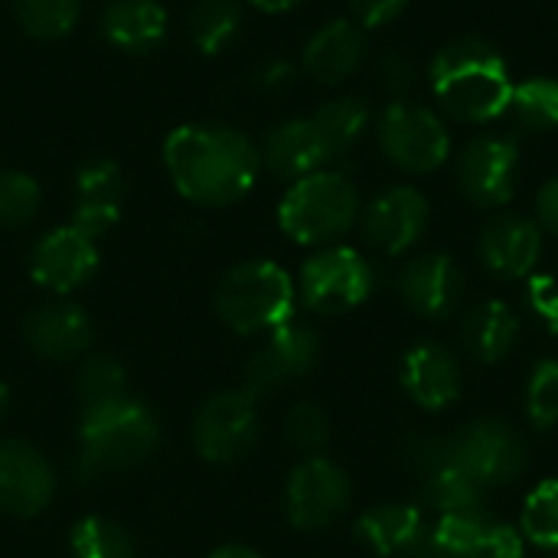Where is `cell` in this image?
<instances>
[{
    "instance_id": "obj_42",
    "label": "cell",
    "mask_w": 558,
    "mask_h": 558,
    "mask_svg": "<svg viewBox=\"0 0 558 558\" xmlns=\"http://www.w3.org/2000/svg\"><path fill=\"white\" fill-rule=\"evenodd\" d=\"M536 226L558 239V177L546 180L536 193Z\"/></svg>"
},
{
    "instance_id": "obj_6",
    "label": "cell",
    "mask_w": 558,
    "mask_h": 558,
    "mask_svg": "<svg viewBox=\"0 0 558 558\" xmlns=\"http://www.w3.org/2000/svg\"><path fill=\"white\" fill-rule=\"evenodd\" d=\"M376 141L392 167L415 177L445 167L451 157V131L445 118L412 98H399L383 108Z\"/></svg>"
},
{
    "instance_id": "obj_10",
    "label": "cell",
    "mask_w": 558,
    "mask_h": 558,
    "mask_svg": "<svg viewBox=\"0 0 558 558\" xmlns=\"http://www.w3.org/2000/svg\"><path fill=\"white\" fill-rule=\"evenodd\" d=\"M409 468L422 477L425 507L438 517H477L487 513L490 490L461 471L448 454V435H415L405 445Z\"/></svg>"
},
{
    "instance_id": "obj_1",
    "label": "cell",
    "mask_w": 558,
    "mask_h": 558,
    "mask_svg": "<svg viewBox=\"0 0 558 558\" xmlns=\"http://www.w3.org/2000/svg\"><path fill=\"white\" fill-rule=\"evenodd\" d=\"M163 167L173 190L196 206H232L252 193L262 154L248 134L229 124H180L163 141Z\"/></svg>"
},
{
    "instance_id": "obj_14",
    "label": "cell",
    "mask_w": 558,
    "mask_h": 558,
    "mask_svg": "<svg viewBox=\"0 0 558 558\" xmlns=\"http://www.w3.org/2000/svg\"><path fill=\"white\" fill-rule=\"evenodd\" d=\"M101 265L98 242L78 232L72 222L46 232L29 252V278L49 294H72L85 288Z\"/></svg>"
},
{
    "instance_id": "obj_2",
    "label": "cell",
    "mask_w": 558,
    "mask_h": 558,
    "mask_svg": "<svg viewBox=\"0 0 558 558\" xmlns=\"http://www.w3.org/2000/svg\"><path fill=\"white\" fill-rule=\"evenodd\" d=\"M428 78L441 111L461 124H494L510 114L513 72L507 56L484 36L445 43L432 59Z\"/></svg>"
},
{
    "instance_id": "obj_41",
    "label": "cell",
    "mask_w": 558,
    "mask_h": 558,
    "mask_svg": "<svg viewBox=\"0 0 558 558\" xmlns=\"http://www.w3.org/2000/svg\"><path fill=\"white\" fill-rule=\"evenodd\" d=\"M298 82V65H291L288 59H265L255 72H252V85L265 95H281Z\"/></svg>"
},
{
    "instance_id": "obj_16",
    "label": "cell",
    "mask_w": 558,
    "mask_h": 558,
    "mask_svg": "<svg viewBox=\"0 0 558 558\" xmlns=\"http://www.w3.org/2000/svg\"><path fill=\"white\" fill-rule=\"evenodd\" d=\"M360 219H363V239L376 252L402 255L422 242L428 219H432V206L422 190L402 183L373 196Z\"/></svg>"
},
{
    "instance_id": "obj_22",
    "label": "cell",
    "mask_w": 558,
    "mask_h": 558,
    "mask_svg": "<svg viewBox=\"0 0 558 558\" xmlns=\"http://www.w3.org/2000/svg\"><path fill=\"white\" fill-rule=\"evenodd\" d=\"M477 255L487 271L504 281L530 278L543 255V229L520 213H500L481 229Z\"/></svg>"
},
{
    "instance_id": "obj_28",
    "label": "cell",
    "mask_w": 558,
    "mask_h": 558,
    "mask_svg": "<svg viewBox=\"0 0 558 558\" xmlns=\"http://www.w3.org/2000/svg\"><path fill=\"white\" fill-rule=\"evenodd\" d=\"M311 121L320 131L330 157L337 160V157H343L347 150H353L360 144V137L366 134V128L373 121V111L360 95H337V98H327L311 114Z\"/></svg>"
},
{
    "instance_id": "obj_27",
    "label": "cell",
    "mask_w": 558,
    "mask_h": 558,
    "mask_svg": "<svg viewBox=\"0 0 558 558\" xmlns=\"http://www.w3.org/2000/svg\"><path fill=\"white\" fill-rule=\"evenodd\" d=\"M520 337H523L520 314L507 301H481L461 317V343L484 366H497L510 360Z\"/></svg>"
},
{
    "instance_id": "obj_18",
    "label": "cell",
    "mask_w": 558,
    "mask_h": 558,
    "mask_svg": "<svg viewBox=\"0 0 558 558\" xmlns=\"http://www.w3.org/2000/svg\"><path fill=\"white\" fill-rule=\"evenodd\" d=\"M402 301L425 320H448L464 298V268L448 252H422L399 271Z\"/></svg>"
},
{
    "instance_id": "obj_4",
    "label": "cell",
    "mask_w": 558,
    "mask_h": 558,
    "mask_svg": "<svg viewBox=\"0 0 558 558\" xmlns=\"http://www.w3.org/2000/svg\"><path fill=\"white\" fill-rule=\"evenodd\" d=\"M219 320L242 337H258L294 320L298 284L294 278L268 258H252L232 265L213 294Z\"/></svg>"
},
{
    "instance_id": "obj_20",
    "label": "cell",
    "mask_w": 558,
    "mask_h": 558,
    "mask_svg": "<svg viewBox=\"0 0 558 558\" xmlns=\"http://www.w3.org/2000/svg\"><path fill=\"white\" fill-rule=\"evenodd\" d=\"M23 340L39 360L69 363L88 353L95 324L88 311L72 301H46L23 317Z\"/></svg>"
},
{
    "instance_id": "obj_8",
    "label": "cell",
    "mask_w": 558,
    "mask_h": 558,
    "mask_svg": "<svg viewBox=\"0 0 558 558\" xmlns=\"http://www.w3.org/2000/svg\"><path fill=\"white\" fill-rule=\"evenodd\" d=\"M451 461L468 471L481 487L497 490L520 481L530 468L526 441L504 418H474L448 435Z\"/></svg>"
},
{
    "instance_id": "obj_26",
    "label": "cell",
    "mask_w": 558,
    "mask_h": 558,
    "mask_svg": "<svg viewBox=\"0 0 558 558\" xmlns=\"http://www.w3.org/2000/svg\"><path fill=\"white\" fill-rule=\"evenodd\" d=\"M98 26L114 49L141 56V52H154L167 39L170 16L167 7L157 0H108Z\"/></svg>"
},
{
    "instance_id": "obj_15",
    "label": "cell",
    "mask_w": 558,
    "mask_h": 558,
    "mask_svg": "<svg viewBox=\"0 0 558 558\" xmlns=\"http://www.w3.org/2000/svg\"><path fill=\"white\" fill-rule=\"evenodd\" d=\"M56 497V471L49 458L20 438H0V513L29 520Z\"/></svg>"
},
{
    "instance_id": "obj_19",
    "label": "cell",
    "mask_w": 558,
    "mask_h": 558,
    "mask_svg": "<svg viewBox=\"0 0 558 558\" xmlns=\"http://www.w3.org/2000/svg\"><path fill=\"white\" fill-rule=\"evenodd\" d=\"M428 558H526L520 530L490 510L477 517H438Z\"/></svg>"
},
{
    "instance_id": "obj_35",
    "label": "cell",
    "mask_w": 558,
    "mask_h": 558,
    "mask_svg": "<svg viewBox=\"0 0 558 558\" xmlns=\"http://www.w3.org/2000/svg\"><path fill=\"white\" fill-rule=\"evenodd\" d=\"M75 396H78L82 409H92V405H101V402L128 396V373H124V366L114 356H108V353L88 356L78 366V373H75Z\"/></svg>"
},
{
    "instance_id": "obj_29",
    "label": "cell",
    "mask_w": 558,
    "mask_h": 558,
    "mask_svg": "<svg viewBox=\"0 0 558 558\" xmlns=\"http://www.w3.org/2000/svg\"><path fill=\"white\" fill-rule=\"evenodd\" d=\"M242 29V3L239 0H193L186 10L190 43L203 56L226 52Z\"/></svg>"
},
{
    "instance_id": "obj_12",
    "label": "cell",
    "mask_w": 558,
    "mask_h": 558,
    "mask_svg": "<svg viewBox=\"0 0 558 558\" xmlns=\"http://www.w3.org/2000/svg\"><path fill=\"white\" fill-rule=\"evenodd\" d=\"M353 487L340 464L330 458H304L284 484V517L301 533L330 530L350 507Z\"/></svg>"
},
{
    "instance_id": "obj_39",
    "label": "cell",
    "mask_w": 558,
    "mask_h": 558,
    "mask_svg": "<svg viewBox=\"0 0 558 558\" xmlns=\"http://www.w3.org/2000/svg\"><path fill=\"white\" fill-rule=\"evenodd\" d=\"M526 304L546 324L549 333H558V278H553V275H530Z\"/></svg>"
},
{
    "instance_id": "obj_34",
    "label": "cell",
    "mask_w": 558,
    "mask_h": 558,
    "mask_svg": "<svg viewBox=\"0 0 558 558\" xmlns=\"http://www.w3.org/2000/svg\"><path fill=\"white\" fill-rule=\"evenodd\" d=\"M43 186L26 170H0V229L13 232L39 216Z\"/></svg>"
},
{
    "instance_id": "obj_13",
    "label": "cell",
    "mask_w": 558,
    "mask_h": 558,
    "mask_svg": "<svg viewBox=\"0 0 558 558\" xmlns=\"http://www.w3.org/2000/svg\"><path fill=\"white\" fill-rule=\"evenodd\" d=\"M320 337L314 327L288 320L284 327L265 333V340L245 360V392L255 399L278 392L281 386L307 376L317 366Z\"/></svg>"
},
{
    "instance_id": "obj_32",
    "label": "cell",
    "mask_w": 558,
    "mask_h": 558,
    "mask_svg": "<svg viewBox=\"0 0 558 558\" xmlns=\"http://www.w3.org/2000/svg\"><path fill=\"white\" fill-rule=\"evenodd\" d=\"M72 558H137L131 533L108 517H85L69 536Z\"/></svg>"
},
{
    "instance_id": "obj_30",
    "label": "cell",
    "mask_w": 558,
    "mask_h": 558,
    "mask_svg": "<svg viewBox=\"0 0 558 558\" xmlns=\"http://www.w3.org/2000/svg\"><path fill=\"white\" fill-rule=\"evenodd\" d=\"M510 118L536 134H549L558 128V78L536 75L513 85Z\"/></svg>"
},
{
    "instance_id": "obj_11",
    "label": "cell",
    "mask_w": 558,
    "mask_h": 558,
    "mask_svg": "<svg viewBox=\"0 0 558 558\" xmlns=\"http://www.w3.org/2000/svg\"><path fill=\"white\" fill-rule=\"evenodd\" d=\"M523 167L520 141L504 131H484L458 154V186L477 209H500L513 199Z\"/></svg>"
},
{
    "instance_id": "obj_9",
    "label": "cell",
    "mask_w": 558,
    "mask_h": 558,
    "mask_svg": "<svg viewBox=\"0 0 558 558\" xmlns=\"http://www.w3.org/2000/svg\"><path fill=\"white\" fill-rule=\"evenodd\" d=\"M262 435L258 399L245 389L209 396L193 415V448L209 464L242 461Z\"/></svg>"
},
{
    "instance_id": "obj_21",
    "label": "cell",
    "mask_w": 558,
    "mask_h": 558,
    "mask_svg": "<svg viewBox=\"0 0 558 558\" xmlns=\"http://www.w3.org/2000/svg\"><path fill=\"white\" fill-rule=\"evenodd\" d=\"M124 173L111 157H92L75 170V206L72 226L88 239L108 235L121 222L124 209Z\"/></svg>"
},
{
    "instance_id": "obj_23",
    "label": "cell",
    "mask_w": 558,
    "mask_h": 558,
    "mask_svg": "<svg viewBox=\"0 0 558 558\" xmlns=\"http://www.w3.org/2000/svg\"><path fill=\"white\" fill-rule=\"evenodd\" d=\"M402 389L425 412L448 409L451 402H458V396L464 389L458 353L448 350L445 343H435V340L415 343L402 356Z\"/></svg>"
},
{
    "instance_id": "obj_44",
    "label": "cell",
    "mask_w": 558,
    "mask_h": 558,
    "mask_svg": "<svg viewBox=\"0 0 558 558\" xmlns=\"http://www.w3.org/2000/svg\"><path fill=\"white\" fill-rule=\"evenodd\" d=\"M209 558H262L255 549H248V546H222V549H216Z\"/></svg>"
},
{
    "instance_id": "obj_38",
    "label": "cell",
    "mask_w": 558,
    "mask_h": 558,
    "mask_svg": "<svg viewBox=\"0 0 558 558\" xmlns=\"http://www.w3.org/2000/svg\"><path fill=\"white\" fill-rule=\"evenodd\" d=\"M376 78H379L383 92L392 95V101H399V98H409V92L415 88L418 69H415V62L405 52H386L376 62Z\"/></svg>"
},
{
    "instance_id": "obj_43",
    "label": "cell",
    "mask_w": 558,
    "mask_h": 558,
    "mask_svg": "<svg viewBox=\"0 0 558 558\" xmlns=\"http://www.w3.org/2000/svg\"><path fill=\"white\" fill-rule=\"evenodd\" d=\"M245 3L255 7V10H262V13H288L298 3H304V0H245Z\"/></svg>"
},
{
    "instance_id": "obj_25",
    "label": "cell",
    "mask_w": 558,
    "mask_h": 558,
    "mask_svg": "<svg viewBox=\"0 0 558 558\" xmlns=\"http://www.w3.org/2000/svg\"><path fill=\"white\" fill-rule=\"evenodd\" d=\"M258 154H262V167L268 173H275L278 180H288V183L311 177L317 170H327V163H333L320 131L311 121V114L278 121L265 134Z\"/></svg>"
},
{
    "instance_id": "obj_45",
    "label": "cell",
    "mask_w": 558,
    "mask_h": 558,
    "mask_svg": "<svg viewBox=\"0 0 558 558\" xmlns=\"http://www.w3.org/2000/svg\"><path fill=\"white\" fill-rule=\"evenodd\" d=\"M7 405H10V389H7V386L0 383V418L7 415Z\"/></svg>"
},
{
    "instance_id": "obj_37",
    "label": "cell",
    "mask_w": 558,
    "mask_h": 558,
    "mask_svg": "<svg viewBox=\"0 0 558 558\" xmlns=\"http://www.w3.org/2000/svg\"><path fill=\"white\" fill-rule=\"evenodd\" d=\"M284 438L301 454H317L330 438V418L317 402H298L284 418Z\"/></svg>"
},
{
    "instance_id": "obj_5",
    "label": "cell",
    "mask_w": 558,
    "mask_h": 558,
    "mask_svg": "<svg viewBox=\"0 0 558 558\" xmlns=\"http://www.w3.org/2000/svg\"><path fill=\"white\" fill-rule=\"evenodd\" d=\"M360 222V193L340 170H317L294 180L278 203L281 232L311 248L337 245Z\"/></svg>"
},
{
    "instance_id": "obj_31",
    "label": "cell",
    "mask_w": 558,
    "mask_h": 558,
    "mask_svg": "<svg viewBox=\"0 0 558 558\" xmlns=\"http://www.w3.org/2000/svg\"><path fill=\"white\" fill-rule=\"evenodd\" d=\"M16 26L33 39H62L82 16V0H10Z\"/></svg>"
},
{
    "instance_id": "obj_17",
    "label": "cell",
    "mask_w": 558,
    "mask_h": 558,
    "mask_svg": "<svg viewBox=\"0 0 558 558\" xmlns=\"http://www.w3.org/2000/svg\"><path fill=\"white\" fill-rule=\"evenodd\" d=\"M435 520L415 504H376L360 513L356 539L379 558H428Z\"/></svg>"
},
{
    "instance_id": "obj_33",
    "label": "cell",
    "mask_w": 558,
    "mask_h": 558,
    "mask_svg": "<svg viewBox=\"0 0 558 558\" xmlns=\"http://www.w3.org/2000/svg\"><path fill=\"white\" fill-rule=\"evenodd\" d=\"M520 536L523 543L543 549V553H558V481L549 477L539 487L530 490L523 513H520Z\"/></svg>"
},
{
    "instance_id": "obj_3",
    "label": "cell",
    "mask_w": 558,
    "mask_h": 558,
    "mask_svg": "<svg viewBox=\"0 0 558 558\" xmlns=\"http://www.w3.org/2000/svg\"><path fill=\"white\" fill-rule=\"evenodd\" d=\"M78 468L85 477L134 471L160 448V422L147 402L121 396L78 415Z\"/></svg>"
},
{
    "instance_id": "obj_36",
    "label": "cell",
    "mask_w": 558,
    "mask_h": 558,
    "mask_svg": "<svg viewBox=\"0 0 558 558\" xmlns=\"http://www.w3.org/2000/svg\"><path fill=\"white\" fill-rule=\"evenodd\" d=\"M526 418L536 432L558 425V360H539L526 383Z\"/></svg>"
},
{
    "instance_id": "obj_7",
    "label": "cell",
    "mask_w": 558,
    "mask_h": 558,
    "mask_svg": "<svg viewBox=\"0 0 558 558\" xmlns=\"http://www.w3.org/2000/svg\"><path fill=\"white\" fill-rule=\"evenodd\" d=\"M373 288H376L373 265L350 245L317 248L301 265V278H298L301 304L324 317L356 311L360 304L369 301Z\"/></svg>"
},
{
    "instance_id": "obj_24",
    "label": "cell",
    "mask_w": 558,
    "mask_h": 558,
    "mask_svg": "<svg viewBox=\"0 0 558 558\" xmlns=\"http://www.w3.org/2000/svg\"><path fill=\"white\" fill-rule=\"evenodd\" d=\"M366 49V29L360 23L330 20L304 43L301 72L317 85H340L363 69Z\"/></svg>"
},
{
    "instance_id": "obj_40",
    "label": "cell",
    "mask_w": 558,
    "mask_h": 558,
    "mask_svg": "<svg viewBox=\"0 0 558 558\" xmlns=\"http://www.w3.org/2000/svg\"><path fill=\"white\" fill-rule=\"evenodd\" d=\"M405 10H409V0H350L353 23H360L363 29L389 26V23H396Z\"/></svg>"
}]
</instances>
